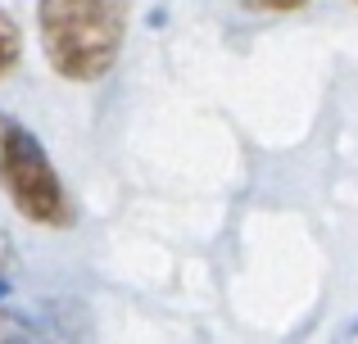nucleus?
I'll return each instance as SVG.
<instances>
[{
  "label": "nucleus",
  "mask_w": 358,
  "mask_h": 344,
  "mask_svg": "<svg viewBox=\"0 0 358 344\" xmlns=\"http://www.w3.org/2000/svg\"><path fill=\"white\" fill-rule=\"evenodd\" d=\"M36 32L64 82H100L127 36V0H41Z\"/></svg>",
  "instance_id": "1"
},
{
  "label": "nucleus",
  "mask_w": 358,
  "mask_h": 344,
  "mask_svg": "<svg viewBox=\"0 0 358 344\" xmlns=\"http://www.w3.org/2000/svg\"><path fill=\"white\" fill-rule=\"evenodd\" d=\"M0 190H5V200L14 204L27 222H36V227L64 231L78 218L73 195H69V186H64L59 168L50 163L45 145L9 114H0Z\"/></svg>",
  "instance_id": "2"
},
{
  "label": "nucleus",
  "mask_w": 358,
  "mask_h": 344,
  "mask_svg": "<svg viewBox=\"0 0 358 344\" xmlns=\"http://www.w3.org/2000/svg\"><path fill=\"white\" fill-rule=\"evenodd\" d=\"M0 344H50V336L32 317H23V313L0 304Z\"/></svg>",
  "instance_id": "3"
},
{
  "label": "nucleus",
  "mask_w": 358,
  "mask_h": 344,
  "mask_svg": "<svg viewBox=\"0 0 358 344\" xmlns=\"http://www.w3.org/2000/svg\"><path fill=\"white\" fill-rule=\"evenodd\" d=\"M18 59H23V32H18V23L0 9V82L18 68Z\"/></svg>",
  "instance_id": "4"
},
{
  "label": "nucleus",
  "mask_w": 358,
  "mask_h": 344,
  "mask_svg": "<svg viewBox=\"0 0 358 344\" xmlns=\"http://www.w3.org/2000/svg\"><path fill=\"white\" fill-rule=\"evenodd\" d=\"M245 9H254V14H295V9H304L308 0H241Z\"/></svg>",
  "instance_id": "5"
},
{
  "label": "nucleus",
  "mask_w": 358,
  "mask_h": 344,
  "mask_svg": "<svg viewBox=\"0 0 358 344\" xmlns=\"http://www.w3.org/2000/svg\"><path fill=\"white\" fill-rule=\"evenodd\" d=\"M14 267V240L5 236V227H0V272H9Z\"/></svg>",
  "instance_id": "6"
},
{
  "label": "nucleus",
  "mask_w": 358,
  "mask_h": 344,
  "mask_svg": "<svg viewBox=\"0 0 358 344\" xmlns=\"http://www.w3.org/2000/svg\"><path fill=\"white\" fill-rule=\"evenodd\" d=\"M5 294H9V276L0 272V299H5Z\"/></svg>",
  "instance_id": "7"
}]
</instances>
